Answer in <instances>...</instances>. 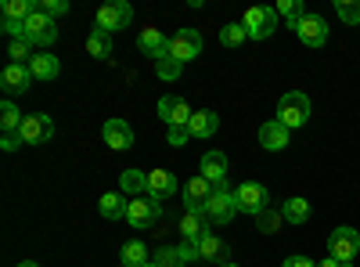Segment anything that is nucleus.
<instances>
[{
	"mask_svg": "<svg viewBox=\"0 0 360 267\" xmlns=\"http://www.w3.org/2000/svg\"><path fill=\"white\" fill-rule=\"evenodd\" d=\"M278 123L288 127V130L307 127L310 123V94H303V91L281 94V101H278Z\"/></svg>",
	"mask_w": 360,
	"mask_h": 267,
	"instance_id": "f257e3e1",
	"label": "nucleus"
},
{
	"mask_svg": "<svg viewBox=\"0 0 360 267\" xmlns=\"http://www.w3.org/2000/svg\"><path fill=\"white\" fill-rule=\"evenodd\" d=\"M134 22V8L127 4V0H108V4L94 15V29H101V33H119V29H130Z\"/></svg>",
	"mask_w": 360,
	"mask_h": 267,
	"instance_id": "f03ea898",
	"label": "nucleus"
},
{
	"mask_svg": "<svg viewBox=\"0 0 360 267\" xmlns=\"http://www.w3.org/2000/svg\"><path fill=\"white\" fill-rule=\"evenodd\" d=\"M356 253H360V231H353L349 224H342V228H335L332 235H328V256H335L346 267H353Z\"/></svg>",
	"mask_w": 360,
	"mask_h": 267,
	"instance_id": "7ed1b4c3",
	"label": "nucleus"
},
{
	"mask_svg": "<svg viewBox=\"0 0 360 267\" xmlns=\"http://www.w3.org/2000/svg\"><path fill=\"white\" fill-rule=\"evenodd\" d=\"M205 217H209V224H231L238 217V199H234L231 185H220L213 192V199L205 202Z\"/></svg>",
	"mask_w": 360,
	"mask_h": 267,
	"instance_id": "20e7f679",
	"label": "nucleus"
},
{
	"mask_svg": "<svg viewBox=\"0 0 360 267\" xmlns=\"http://www.w3.org/2000/svg\"><path fill=\"white\" fill-rule=\"evenodd\" d=\"M234 199H238V213H252L259 217L263 210H270V192L259 185V181H245L234 188Z\"/></svg>",
	"mask_w": 360,
	"mask_h": 267,
	"instance_id": "39448f33",
	"label": "nucleus"
},
{
	"mask_svg": "<svg viewBox=\"0 0 360 267\" xmlns=\"http://www.w3.org/2000/svg\"><path fill=\"white\" fill-rule=\"evenodd\" d=\"M162 202H155L152 195H141V199H130V206H127V221L141 231V228H152V224H159L162 221Z\"/></svg>",
	"mask_w": 360,
	"mask_h": 267,
	"instance_id": "423d86ee",
	"label": "nucleus"
},
{
	"mask_svg": "<svg viewBox=\"0 0 360 267\" xmlns=\"http://www.w3.org/2000/svg\"><path fill=\"white\" fill-rule=\"evenodd\" d=\"M242 25H245V33L252 40H270V37H274V29H278V11L274 8H249Z\"/></svg>",
	"mask_w": 360,
	"mask_h": 267,
	"instance_id": "0eeeda50",
	"label": "nucleus"
},
{
	"mask_svg": "<svg viewBox=\"0 0 360 267\" xmlns=\"http://www.w3.org/2000/svg\"><path fill=\"white\" fill-rule=\"evenodd\" d=\"M54 40H58L54 18L44 15V11H33V15H29V22H25V44H33V47H51Z\"/></svg>",
	"mask_w": 360,
	"mask_h": 267,
	"instance_id": "6e6552de",
	"label": "nucleus"
},
{
	"mask_svg": "<svg viewBox=\"0 0 360 267\" xmlns=\"http://www.w3.org/2000/svg\"><path fill=\"white\" fill-rule=\"evenodd\" d=\"M198 54H202V33L198 29H176L169 37V58H176L180 66L198 58Z\"/></svg>",
	"mask_w": 360,
	"mask_h": 267,
	"instance_id": "1a4fd4ad",
	"label": "nucleus"
},
{
	"mask_svg": "<svg viewBox=\"0 0 360 267\" xmlns=\"http://www.w3.org/2000/svg\"><path fill=\"white\" fill-rule=\"evenodd\" d=\"M292 29H295L299 44H307V47H324L328 44V22L321 15H314V11H307Z\"/></svg>",
	"mask_w": 360,
	"mask_h": 267,
	"instance_id": "9d476101",
	"label": "nucleus"
},
{
	"mask_svg": "<svg viewBox=\"0 0 360 267\" xmlns=\"http://www.w3.org/2000/svg\"><path fill=\"white\" fill-rule=\"evenodd\" d=\"M18 134H22L25 144H47L54 137V120L44 116V112H33V116H25V120H22Z\"/></svg>",
	"mask_w": 360,
	"mask_h": 267,
	"instance_id": "9b49d317",
	"label": "nucleus"
},
{
	"mask_svg": "<svg viewBox=\"0 0 360 267\" xmlns=\"http://www.w3.org/2000/svg\"><path fill=\"white\" fill-rule=\"evenodd\" d=\"M184 192V210H191V213H205V202L213 199V192H217V185H209L202 173H195L191 181L180 188Z\"/></svg>",
	"mask_w": 360,
	"mask_h": 267,
	"instance_id": "f8f14e48",
	"label": "nucleus"
},
{
	"mask_svg": "<svg viewBox=\"0 0 360 267\" xmlns=\"http://www.w3.org/2000/svg\"><path fill=\"white\" fill-rule=\"evenodd\" d=\"M159 116L166 120V127H191V105L184 101V98H173V94H166V98H159Z\"/></svg>",
	"mask_w": 360,
	"mask_h": 267,
	"instance_id": "ddd939ff",
	"label": "nucleus"
},
{
	"mask_svg": "<svg viewBox=\"0 0 360 267\" xmlns=\"http://www.w3.org/2000/svg\"><path fill=\"white\" fill-rule=\"evenodd\" d=\"M29 83H33V69H29V66H15V62H8L4 73H0V87H4V94H8V98L25 94V91H29Z\"/></svg>",
	"mask_w": 360,
	"mask_h": 267,
	"instance_id": "4468645a",
	"label": "nucleus"
},
{
	"mask_svg": "<svg viewBox=\"0 0 360 267\" xmlns=\"http://www.w3.org/2000/svg\"><path fill=\"white\" fill-rule=\"evenodd\" d=\"M176 177L169 170H148V195H152L155 202H169L176 195Z\"/></svg>",
	"mask_w": 360,
	"mask_h": 267,
	"instance_id": "2eb2a0df",
	"label": "nucleus"
},
{
	"mask_svg": "<svg viewBox=\"0 0 360 267\" xmlns=\"http://www.w3.org/2000/svg\"><path fill=\"white\" fill-rule=\"evenodd\" d=\"M101 137H105L108 148H115V152H127V148L134 144V127L127 120H108L101 127Z\"/></svg>",
	"mask_w": 360,
	"mask_h": 267,
	"instance_id": "dca6fc26",
	"label": "nucleus"
},
{
	"mask_svg": "<svg viewBox=\"0 0 360 267\" xmlns=\"http://www.w3.org/2000/svg\"><path fill=\"white\" fill-rule=\"evenodd\" d=\"M209 228H213V224H209L205 213H191V210H184V213L176 217V231L184 235L188 242H198L202 235H209Z\"/></svg>",
	"mask_w": 360,
	"mask_h": 267,
	"instance_id": "f3484780",
	"label": "nucleus"
},
{
	"mask_svg": "<svg viewBox=\"0 0 360 267\" xmlns=\"http://www.w3.org/2000/svg\"><path fill=\"white\" fill-rule=\"evenodd\" d=\"M198 173L205 177L209 185H227V156L224 152H205L202 156V166H198Z\"/></svg>",
	"mask_w": 360,
	"mask_h": 267,
	"instance_id": "a211bd4d",
	"label": "nucleus"
},
{
	"mask_svg": "<svg viewBox=\"0 0 360 267\" xmlns=\"http://www.w3.org/2000/svg\"><path fill=\"white\" fill-rule=\"evenodd\" d=\"M198 256L202 260H213L220 267V263H231V246L209 231V235H202V239H198Z\"/></svg>",
	"mask_w": 360,
	"mask_h": 267,
	"instance_id": "6ab92c4d",
	"label": "nucleus"
},
{
	"mask_svg": "<svg viewBox=\"0 0 360 267\" xmlns=\"http://www.w3.org/2000/svg\"><path fill=\"white\" fill-rule=\"evenodd\" d=\"M288 127H281L278 120H270V123H263L259 127V144L266 148V152H285L288 148Z\"/></svg>",
	"mask_w": 360,
	"mask_h": 267,
	"instance_id": "aec40b11",
	"label": "nucleus"
},
{
	"mask_svg": "<svg viewBox=\"0 0 360 267\" xmlns=\"http://www.w3.org/2000/svg\"><path fill=\"white\" fill-rule=\"evenodd\" d=\"M137 47L148 54V58H155V62H159V58H166L169 54V40L159 33V29H141V37H137Z\"/></svg>",
	"mask_w": 360,
	"mask_h": 267,
	"instance_id": "412c9836",
	"label": "nucleus"
},
{
	"mask_svg": "<svg viewBox=\"0 0 360 267\" xmlns=\"http://www.w3.org/2000/svg\"><path fill=\"white\" fill-rule=\"evenodd\" d=\"M29 69H33V80H58V73H62V62L51 54V51H40L33 54V62H29Z\"/></svg>",
	"mask_w": 360,
	"mask_h": 267,
	"instance_id": "4be33fe9",
	"label": "nucleus"
},
{
	"mask_svg": "<svg viewBox=\"0 0 360 267\" xmlns=\"http://www.w3.org/2000/svg\"><path fill=\"white\" fill-rule=\"evenodd\" d=\"M127 199L119 195V192H105L101 199H98V213L105 217V221H127Z\"/></svg>",
	"mask_w": 360,
	"mask_h": 267,
	"instance_id": "5701e85b",
	"label": "nucleus"
},
{
	"mask_svg": "<svg viewBox=\"0 0 360 267\" xmlns=\"http://www.w3.org/2000/svg\"><path fill=\"white\" fill-rule=\"evenodd\" d=\"M119 192L130 195V199L148 195V173L144 170H123V173H119Z\"/></svg>",
	"mask_w": 360,
	"mask_h": 267,
	"instance_id": "b1692460",
	"label": "nucleus"
},
{
	"mask_svg": "<svg viewBox=\"0 0 360 267\" xmlns=\"http://www.w3.org/2000/svg\"><path fill=\"white\" fill-rule=\"evenodd\" d=\"M188 130H191V137H213L220 130V116L213 108H202V112L191 116V127Z\"/></svg>",
	"mask_w": 360,
	"mask_h": 267,
	"instance_id": "393cba45",
	"label": "nucleus"
},
{
	"mask_svg": "<svg viewBox=\"0 0 360 267\" xmlns=\"http://www.w3.org/2000/svg\"><path fill=\"white\" fill-rule=\"evenodd\" d=\"M310 202L303 199V195H292L288 202H281V217H285V224H307L310 221Z\"/></svg>",
	"mask_w": 360,
	"mask_h": 267,
	"instance_id": "a878e982",
	"label": "nucleus"
},
{
	"mask_svg": "<svg viewBox=\"0 0 360 267\" xmlns=\"http://www.w3.org/2000/svg\"><path fill=\"white\" fill-rule=\"evenodd\" d=\"M119 263L123 267H141V263H152V256H148V246L141 239H130V242H123V249H119Z\"/></svg>",
	"mask_w": 360,
	"mask_h": 267,
	"instance_id": "bb28decb",
	"label": "nucleus"
},
{
	"mask_svg": "<svg viewBox=\"0 0 360 267\" xmlns=\"http://www.w3.org/2000/svg\"><path fill=\"white\" fill-rule=\"evenodd\" d=\"M86 54L98 58V62H108V58H112V37L101 33V29H90V37H86Z\"/></svg>",
	"mask_w": 360,
	"mask_h": 267,
	"instance_id": "cd10ccee",
	"label": "nucleus"
},
{
	"mask_svg": "<svg viewBox=\"0 0 360 267\" xmlns=\"http://www.w3.org/2000/svg\"><path fill=\"white\" fill-rule=\"evenodd\" d=\"M22 120H25V116L15 108V101H11V98H4V105H0V127H4V134H18Z\"/></svg>",
	"mask_w": 360,
	"mask_h": 267,
	"instance_id": "c85d7f7f",
	"label": "nucleus"
},
{
	"mask_svg": "<svg viewBox=\"0 0 360 267\" xmlns=\"http://www.w3.org/2000/svg\"><path fill=\"white\" fill-rule=\"evenodd\" d=\"M37 11L33 0H4V18H15V22H29V15Z\"/></svg>",
	"mask_w": 360,
	"mask_h": 267,
	"instance_id": "c756f323",
	"label": "nucleus"
},
{
	"mask_svg": "<svg viewBox=\"0 0 360 267\" xmlns=\"http://www.w3.org/2000/svg\"><path fill=\"white\" fill-rule=\"evenodd\" d=\"M274 11H278V18H285L288 25H295L299 18L307 15V8H303V0H278V4H274Z\"/></svg>",
	"mask_w": 360,
	"mask_h": 267,
	"instance_id": "7c9ffc66",
	"label": "nucleus"
},
{
	"mask_svg": "<svg viewBox=\"0 0 360 267\" xmlns=\"http://www.w3.org/2000/svg\"><path fill=\"white\" fill-rule=\"evenodd\" d=\"M245 40H249V33H245L242 22H231V25L220 29V44H224V47H242Z\"/></svg>",
	"mask_w": 360,
	"mask_h": 267,
	"instance_id": "2f4dec72",
	"label": "nucleus"
},
{
	"mask_svg": "<svg viewBox=\"0 0 360 267\" xmlns=\"http://www.w3.org/2000/svg\"><path fill=\"white\" fill-rule=\"evenodd\" d=\"M152 263H155V267H188L176 246H159V249H155V256H152Z\"/></svg>",
	"mask_w": 360,
	"mask_h": 267,
	"instance_id": "473e14b6",
	"label": "nucleus"
},
{
	"mask_svg": "<svg viewBox=\"0 0 360 267\" xmlns=\"http://www.w3.org/2000/svg\"><path fill=\"white\" fill-rule=\"evenodd\" d=\"M8 58L15 66H29L33 62V44H25V40H11L8 44Z\"/></svg>",
	"mask_w": 360,
	"mask_h": 267,
	"instance_id": "72a5a7b5",
	"label": "nucleus"
},
{
	"mask_svg": "<svg viewBox=\"0 0 360 267\" xmlns=\"http://www.w3.org/2000/svg\"><path fill=\"white\" fill-rule=\"evenodd\" d=\"M335 11L346 25H360V0H335Z\"/></svg>",
	"mask_w": 360,
	"mask_h": 267,
	"instance_id": "f704fd0d",
	"label": "nucleus"
},
{
	"mask_svg": "<svg viewBox=\"0 0 360 267\" xmlns=\"http://www.w3.org/2000/svg\"><path fill=\"white\" fill-rule=\"evenodd\" d=\"M281 221H285V217H281V210H263V213L256 217V228H259L263 235H274V231L281 228Z\"/></svg>",
	"mask_w": 360,
	"mask_h": 267,
	"instance_id": "c9c22d12",
	"label": "nucleus"
},
{
	"mask_svg": "<svg viewBox=\"0 0 360 267\" xmlns=\"http://www.w3.org/2000/svg\"><path fill=\"white\" fill-rule=\"evenodd\" d=\"M180 69H184V66H180L176 58H169V54L155 62V73H159V80H176V76H180Z\"/></svg>",
	"mask_w": 360,
	"mask_h": 267,
	"instance_id": "e433bc0d",
	"label": "nucleus"
},
{
	"mask_svg": "<svg viewBox=\"0 0 360 267\" xmlns=\"http://www.w3.org/2000/svg\"><path fill=\"white\" fill-rule=\"evenodd\" d=\"M37 11H44L51 18H62V15H69V0H40Z\"/></svg>",
	"mask_w": 360,
	"mask_h": 267,
	"instance_id": "4c0bfd02",
	"label": "nucleus"
},
{
	"mask_svg": "<svg viewBox=\"0 0 360 267\" xmlns=\"http://www.w3.org/2000/svg\"><path fill=\"white\" fill-rule=\"evenodd\" d=\"M0 25H4V33H8L11 40H25V22H15V18H4V22H0Z\"/></svg>",
	"mask_w": 360,
	"mask_h": 267,
	"instance_id": "58836bf2",
	"label": "nucleus"
},
{
	"mask_svg": "<svg viewBox=\"0 0 360 267\" xmlns=\"http://www.w3.org/2000/svg\"><path fill=\"white\" fill-rule=\"evenodd\" d=\"M191 141V130L188 127H169V144L180 148V144H188Z\"/></svg>",
	"mask_w": 360,
	"mask_h": 267,
	"instance_id": "ea45409f",
	"label": "nucleus"
},
{
	"mask_svg": "<svg viewBox=\"0 0 360 267\" xmlns=\"http://www.w3.org/2000/svg\"><path fill=\"white\" fill-rule=\"evenodd\" d=\"M176 249H180V256H184V263H191V260H202V256H198V242H188V239H184V242H180Z\"/></svg>",
	"mask_w": 360,
	"mask_h": 267,
	"instance_id": "a19ab883",
	"label": "nucleus"
},
{
	"mask_svg": "<svg viewBox=\"0 0 360 267\" xmlns=\"http://www.w3.org/2000/svg\"><path fill=\"white\" fill-rule=\"evenodd\" d=\"M281 267H317V260H310V256H299V253H295V256H288Z\"/></svg>",
	"mask_w": 360,
	"mask_h": 267,
	"instance_id": "79ce46f5",
	"label": "nucleus"
},
{
	"mask_svg": "<svg viewBox=\"0 0 360 267\" xmlns=\"http://www.w3.org/2000/svg\"><path fill=\"white\" fill-rule=\"evenodd\" d=\"M18 144H25V141H22V134H4V141H0V148H4V152H15Z\"/></svg>",
	"mask_w": 360,
	"mask_h": 267,
	"instance_id": "37998d69",
	"label": "nucleus"
},
{
	"mask_svg": "<svg viewBox=\"0 0 360 267\" xmlns=\"http://www.w3.org/2000/svg\"><path fill=\"white\" fill-rule=\"evenodd\" d=\"M317 267H346V263L335 260V256H328V260H317Z\"/></svg>",
	"mask_w": 360,
	"mask_h": 267,
	"instance_id": "c03bdc74",
	"label": "nucleus"
},
{
	"mask_svg": "<svg viewBox=\"0 0 360 267\" xmlns=\"http://www.w3.org/2000/svg\"><path fill=\"white\" fill-rule=\"evenodd\" d=\"M18 267H40V263H37V260H22Z\"/></svg>",
	"mask_w": 360,
	"mask_h": 267,
	"instance_id": "a18cd8bd",
	"label": "nucleus"
},
{
	"mask_svg": "<svg viewBox=\"0 0 360 267\" xmlns=\"http://www.w3.org/2000/svg\"><path fill=\"white\" fill-rule=\"evenodd\" d=\"M220 267H238V263H220Z\"/></svg>",
	"mask_w": 360,
	"mask_h": 267,
	"instance_id": "49530a36",
	"label": "nucleus"
},
{
	"mask_svg": "<svg viewBox=\"0 0 360 267\" xmlns=\"http://www.w3.org/2000/svg\"><path fill=\"white\" fill-rule=\"evenodd\" d=\"M141 267H155V263H141Z\"/></svg>",
	"mask_w": 360,
	"mask_h": 267,
	"instance_id": "de8ad7c7",
	"label": "nucleus"
}]
</instances>
